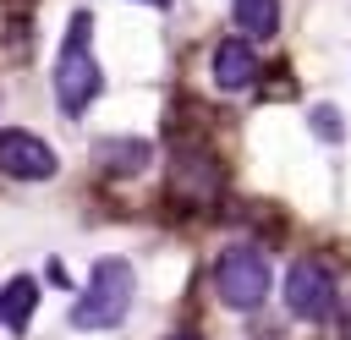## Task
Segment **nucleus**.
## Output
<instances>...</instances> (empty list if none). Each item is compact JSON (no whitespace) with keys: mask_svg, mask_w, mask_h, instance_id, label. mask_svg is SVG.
Wrapping results in <instances>:
<instances>
[{"mask_svg":"<svg viewBox=\"0 0 351 340\" xmlns=\"http://www.w3.org/2000/svg\"><path fill=\"white\" fill-rule=\"evenodd\" d=\"M236 27L247 38H274L280 33V0H236Z\"/></svg>","mask_w":351,"mask_h":340,"instance_id":"9","label":"nucleus"},{"mask_svg":"<svg viewBox=\"0 0 351 340\" xmlns=\"http://www.w3.org/2000/svg\"><path fill=\"white\" fill-rule=\"evenodd\" d=\"M0 170H5L11 181H49V175L60 170V159H55V148H49L44 137L11 126V132H0Z\"/></svg>","mask_w":351,"mask_h":340,"instance_id":"5","label":"nucleus"},{"mask_svg":"<svg viewBox=\"0 0 351 340\" xmlns=\"http://www.w3.org/2000/svg\"><path fill=\"white\" fill-rule=\"evenodd\" d=\"M132 291H137V274L126 258H99L93 274H88V291L77 296L71 307V324L77 329H115L132 307Z\"/></svg>","mask_w":351,"mask_h":340,"instance_id":"2","label":"nucleus"},{"mask_svg":"<svg viewBox=\"0 0 351 340\" xmlns=\"http://www.w3.org/2000/svg\"><path fill=\"white\" fill-rule=\"evenodd\" d=\"M88 38H93V16H88V11H77V16H71V27H66V44H60V60H55V99H60V110H66V115H82V110L99 99V88H104V77H99V60H93Z\"/></svg>","mask_w":351,"mask_h":340,"instance_id":"1","label":"nucleus"},{"mask_svg":"<svg viewBox=\"0 0 351 340\" xmlns=\"http://www.w3.org/2000/svg\"><path fill=\"white\" fill-rule=\"evenodd\" d=\"M104 159H110V170H121V175H126V170H143V165H148V143H110Z\"/></svg>","mask_w":351,"mask_h":340,"instance_id":"10","label":"nucleus"},{"mask_svg":"<svg viewBox=\"0 0 351 340\" xmlns=\"http://www.w3.org/2000/svg\"><path fill=\"white\" fill-rule=\"evenodd\" d=\"M269 285H274V274H269L263 247L236 241V247H225V252L214 258V291H219V302H225V307L252 313V307H263Z\"/></svg>","mask_w":351,"mask_h":340,"instance_id":"3","label":"nucleus"},{"mask_svg":"<svg viewBox=\"0 0 351 340\" xmlns=\"http://www.w3.org/2000/svg\"><path fill=\"white\" fill-rule=\"evenodd\" d=\"M335 302H340L335 274H329L318 258L291 263V274H285V307H291V318H302V324H329V318H335Z\"/></svg>","mask_w":351,"mask_h":340,"instance_id":"4","label":"nucleus"},{"mask_svg":"<svg viewBox=\"0 0 351 340\" xmlns=\"http://www.w3.org/2000/svg\"><path fill=\"white\" fill-rule=\"evenodd\" d=\"M143 5H165V0H143Z\"/></svg>","mask_w":351,"mask_h":340,"instance_id":"13","label":"nucleus"},{"mask_svg":"<svg viewBox=\"0 0 351 340\" xmlns=\"http://www.w3.org/2000/svg\"><path fill=\"white\" fill-rule=\"evenodd\" d=\"M313 121H318V137H340V121H335V110H313Z\"/></svg>","mask_w":351,"mask_h":340,"instance_id":"11","label":"nucleus"},{"mask_svg":"<svg viewBox=\"0 0 351 340\" xmlns=\"http://www.w3.org/2000/svg\"><path fill=\"white\" fill-rule=\"evenodd\" d=\"M170 340H203V335H192V329H181V335H170Z\"/></svg>","mask_w":351,"mask_h":340,"instance_id":"12","label":"nucleus"},{"mask_svg":"<svg viewBox=\"0 0 351 340\" xmlns=\"http://www.w3.org/2000/svg\"><path fill=\"white\" fill-rule=\"evenodd\" d=\"M170 192H176L181 203H208V197L219 192V165H214L208 154H181L176 170H170Z\"/></svg>","mask_w":351,"mask_h":340,"instance_id":"7","label":"nucleus"},{"mask_svg":"<svg viewBox=\"0 0 351 340\" xmlns=\"http://www.w3.org/2000/svg\"><path fill=\"white\" fill-rule=\"evenodd\" d=\"M258 82V55L247 38H219L214 44V88L219 93H241Z\"/></svg>","mask_w":351,"mask_h":340,"instance_id":"6","label":"nucleus"},{"mask_svg":"<svg viewBox=\"0 0 351 340\" xmlns=\"http://www.w3.org/2000/svg\"><path fill=\"white\" fill-rule=\"evenodd\" d=\"M33 307H38V285H33L27 274H16V280L0 291V324H5L11 335H22L27 318H33Z\"/></svg>","mask_w":351,"mask_h":340,"instance_id":"8","label":"nucleus"}]
</instances>
